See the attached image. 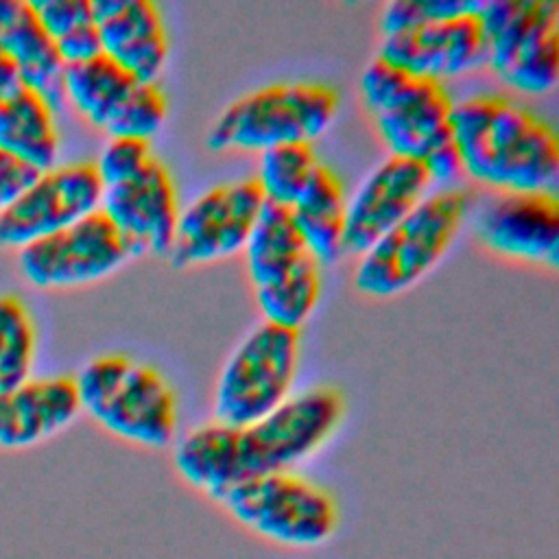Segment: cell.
Instances as JSON below:
<instances>
[{"mask_svg": "<svg viewBox=\"0 0 559 559\" xmlns=\"http://www.w3.org/2000/svg\"><path fill=\"white\" fill-rule=\"evenodd\" d=\"M242 251L264 321L299 330L321 297V264L306 249L288 210L264 201Z\"/></svg>", "mask_w": 559, "mask_h": 559, "instance_id": "obj_6", "label": "cell"}, {"mask_svg": "<svg viewBox=\"0 0 559 559\" xmlns=\"http://www.w3.org/2000/svg\"><path fill=\"white\" fill-rule=\"evenodd\" d=\"M472 197L465 188L428 192L397 225L380 236L354 269V286L369 297H393L417 284L456 238Z\"/></svg>", "mask_w": 559, "mask_h": 559, "instance_id": "obj_4", "label": "cell"}, {"mask_svg": "<svg viewBox=\"0 0 559 559\" xmlns=\"http://www.w3.org/2000/svg\"><path fill=\"white\" fill-rule=\"evenodd\" d=\"M100 55L142 83H157L168 59V33L151 0H92Z\"/></svg>", "mask_w": 559, "mask_h": 559, "instance_id": "obj_19", "label": "cell"}, {"mask_svg": "<svg viewBox=\"0 0 559 559\" xmlns=\"http://www.w3.org/2000/svg\"><path fill=\"white\" fill-rule=\"evenodd\" d=\"M0 52L9 59L22 85L37 92L55 111L66 105V63L31 0H0Z\"/></svg>", "mask_w": 559, "mask_h": 559, "instance_id": "obj_21", "label": "cell"}, {"mask_svg": "<svg viewBox=\"0 0 559 559\" xmlns=\"http://www.w3.org/2000/svg\"><path fill=\"white\" fill-rule=\"evenodd\" d=\"M343 415L345 397L336 386H312L253 424L210 419L192 428L177 441L173 463L188 485L218 502L242 480L290 472L312 456L336 432Z\"/></svg>", "mask_w": 559, "mask_h": 559, "instance_id": "obj_1", "label": "cell"}, {"mask_svg": "<svg viewBox=\"0 0 559 559\" xmlns=\"http://www.w3.org/2000/svg\"><path fill=\"white\" fill-rule=\"evenodd\" d=\"M39 170L0 151V214L17 199Z\"/></svg>", "mask_w": 559, "mask_h": 559, "instance_id": "obj_29", "label": "cell"}, {"mask_svg": "<svg viewBox=\"0 0 559 559\" xmlns=\"http://www.w3.org/2000/svg\"><path fill=\"white\" fill-rule=\"evenodd\" d=\"M347 194L334 170L319 164L306 188L288 207L293 225L319 264L336 262L343 253Z\"/></svg>", "mask_w": 559, "mask_h": 559, "instance_id": "obj_23", "label": "cell"}, {"mask_svg": "<svg viewBox=\"0 0 559 559\" xmlns=\"http://www.w3.org/2000/svg\"><path fill=\"white\" fill-rule=\"evenodd\" d=\"M480 0H395L380 13L382 35L474 11Z\"/></svg>", "mask_w": 559, "mask_h": 559, "instance_id": "obj_27", "label": "cell"}, {"mask_svg": "<svg viewBox=\"0 0 559 559\" xmlns=\"http://www.w3.org/2000/svg\"><path fill=\"white\" fill-rule=\"evenodd\" d=\"M103 183L90 159L39 170L0 214V249H22L100 207Z\"/></svg>", "mask_w": 559, "mask_h": 559, "instance_id": "obj_13", "label": "cell"}, {"mask_svg": "<svg viewBox=\"0 0 559 559\" xmlns=\"http://www.w3.org/2000/svg\"><path fill=\"white\" fill-rule=\"evenodd\" d=\"M421 164H424V168H426V173L430 177V183H437L439 188L454 186V179L459 175H463L461 159H459L454 142L443 144L441 148L430 153Z\"/></svg>", "mask_w": 559, "mask_h": 559, "instance_id": "obj_30", "label": "cell"}, {"mask_svg": "<svg viewBox=\"0 0 559 559\" xmlns=\"http://www.w3.org/2000/svg\"><path fill=\"white\" fill-rule=\"evenodd\" d=\"M98 210L118 231L129 258L168 253L179 218V203L173 175L159 157L153 155L129 179L103 188Z\"/></svg>", "mask_w": 559, "mask_h": 559, "instance_id": "obj_15", "label": "cell"}, {"mask_svg": "<svg viewBox=\"0 0 559 559\" xmlns=\"http://www.w3.org/2000/svg\"><path fill=\"white\" fill-rule=\"evenodd\" d=\"M31 4L66 66L100 55L92 0H31Z\"/></svg>", "mask_w": 559, "mask_h": 559, "instance_id": "obj_24", "label": "cell"}, {"mask_svg": "<svg viewBox=\"0 0 559 559\" xmlns=\"http://www.w3.org/2000/svg\"><path fill=\"white\" fill-rule=\"evenodd\" d=\"M153 157L151 142L138 138H107L98 157L94 159V168L103 188L120 183L135 175L144 164Z\"/></svg>", "mask_w": 559, "mask_h": 559, "instance_id": "obj_28", "label": "cell"}, {"mask_svg": "<svg viewBox=\"0 0 559 559\" xmlns=\"http://www.w3.org/2000/svg\"><path fill=\"white\" fill-rule=\"evenodd\" d=\"M15 83H20L17 74H15L13 66L9 63V59L0 52V90H7L11 85H15Z\"/></svg>", "mask_w": 559, "mask_h": 559, "instance_id": "obj_31", "label": "cell"}, {"mask_svg": "<svg viewBox=\"0 0 559 559\" xmlns=\"http://www.w3.org/2000/svg\"><path fill=\"white\" fill-rule=\"evenodd\" d=\"M55 109L31 87L15 83L0 90V151L35 170L59 159V129Z\"/></svg>", "mask_w": 559, "mask_h": 559, "instance_id": "obj_22", "label": "cell"}, {"mask_svg": "<svg viewBox=\"0 0 559 559\" xmlns=\"http://www.w3.org/2000/svg\"><path fill=\"white\" fill-rule=\"evenodd\" d=\"M478 7L461 15L382 35L378 57L411 76L437 83L476 70L485 66Z\"/></svg>", "mask_w": 559, "mask_h": 559, "instance_id": "obj_16", "label": "cell"}, {"mask_svg": "<svg viewBox=\"0 0 559 559\" xmlns=\"http://www.w3.org/2000/svg\"><path fill=\"white\" fill-rule=\"evenodd\" d=\"M63 103L109 138L146 142L168 114V100L157 83L133 79L103 55L66 66Z\"/></svg>", "mask_w": 559, "mask_h": 559, "instance_id": "obj_11", "label": "cell"}, {"mask_svg": "<svg viewBox=\"0 0 559 559\" xmlns=\"http://www.w3.org/2000/svg\"><path fill=\"white\" fill-rule=\"evenodd\" d=\"M81 413L118 439L166 448L177 432V397L151 365L124 354L92 358L74 376Z\"/></svg>", "mask_w": 559, "mask_h": 559, "instance_id": "obj_3", "label": "cell"}, {"mask_svg": "<svg viewBox=\"0 0 559 559\" xmlns=\"http://www.w3.org/2000/svg\"><path fill=\"white\" fill-rule=\"evenodd\" d=\"M365 107L389 155L424 162L452 142V98L443 83L417 79L376 57L360 76Z\"/></svg>", "mask_w": 559, "mask_h": 559, "instance_id": "obj_9", "label": "cell"}, {"mask_svg": "<svg viewBox=\"0 0 559 559\" xmlns=\"http://www.w3.org/2000/svg\"><path fill=\"white\" fill-rule=\"evenodd\" d=\"M127 260L129 253L118 231L100 210L17 249L20 273L35 288L92 284L118 271Z\"/></svg>", "mask_w": 559, "mask_h": 559, "instance_id": "obj_14", "label": "cell"}, {"mask_svg": "<svg viewBox=\"0 0 559 559\" xmlns=\"http://www.w3.org/2000/svg\"><path fill=\"white\" fill-rule=\"evenodd\" d=\"M430 186L421 162L386 155L347 199L343 253L362 255L428 194Z\"/></svg>", "mask_w": 559, "mask_h": 559, "instance_id": "obj_17", "label": "cell"}, {"mask_svg": "<svg viewBox=\"0 0 559 559\" xmlns=\"http://www.w3.org/2000/svg\"><path fill=\"white\" fill-rule=\"evenodd\" d=\"M37 328L28 306L13 293L0 295V395L33 378Z\"/></svg>", "mask_w": 559, "mask_h": 559, "instance_id": "obj_25", "label": "cell"}, {"mask_svg": "<svg viewBox=\"0 0 559 559\" xmlns=\"http://www.w3.org/2000/svg\"><path fill=\"white\" fill-rule=\"evenodd\" d=\"M218 502L240 526L286 548L323 546L338 528L334 496L295 472H273L242 480L225 491Z\"/></svg>", "mask_w": 559, "mask_h": 559, "instance_id": "obj_7", "label": "cell"}, {"mask_svg": "<svg viewBox=\"0 0 559 559\" xmlns=\"http://www.w3.org/2000/svg\"><path fill=\"white\" fill-rule=\"evenodd\" d=\"M338 111V92L325 83L290 81L251 90L231 100L207 131L214 151H266L312 144Z\"/></svg>", "mask_w": 559, "mask_h": 559, "instance_id": "obj_5", "label": "cell"}, {"mask_svg": "<svg viewBox=\"0 0 559 559\" xmlns=\"http://www.w3.org/2000/svg\"><path fill=\"white\" fill-rule=\"evenodd\" d=\"M485 66L522 94H546L559 79V4L555 0H480Z\"/></svg>", "mask_w": 559, "mask_h": 559, "instance_id": "obj_8", "label": "cell"}, {"mask_svg": "<svg viewBox=\"0 0 559 559\" xmlns=\"http://www.w3.org/2000/svg\"><path fill=\"white\" fill-rule=\"evenodd\" d=\"M476 236L502 255L557 266L559 201L550 192H500L476 214Z\"/></svg>", "mask_w": 559, "mask_h": 559, "instance_id": "obj_18", "label": "cell"}, {"mask_svg": "<svg viewBox=\"0 0 559 559\" xmlns=\"http://www.w3.org/2000/svg\"><path fill=\"white\" fill-rule=\"evenodd\" d=\"M81 413L74 378H28L0 395V450H26L61 430Z\"/></svg>", "mask_w": 559, "mask_h": 559, "instance_id": "obj_20", "label": "cell"}, {"mask_svg": "<svg viewBox=\"0 0 559 559\" xmlns=\"http://www.w3.org/2000/svg\"><path fill=\"white\" fill-rule=\"evenodd\" d=\"M450 127L463 175L502 192L557 194V133L524 105L502 94H472L452 103Z\"/></svg>", "mask_w": 559, "mask_h": 559, "instance_id": "obj_2", "label": "cell"}, {"mask_svg": "<svg viewBox=\"0 0 559 559\" xmlns=\"http://www.w3.org/2000/svg\"><path fill=\"white\" fill-rule=\"evenodd\" d=\"M319 164L312 144H280L260 153L253 179L266 203L288 210Z\"/></svg>", "mask_w": 559, "mask_h": 559, "instance_id": "obj_26", "label": "cell"}, {"mask_svg": "<svg viewBox=\"0 0 559 559\" xmlns=\"http://www.w3.org/2000/svg\"><path fill=\"white\" fill-rule=\"evenodd\" d=\"M262 205L264 197L253 177L207 188L179 210L166 253L170 266L188 269L242 251Z\"/></svg>", "mask_w": 559, "mask_h": 559, "instance_id": "obj_12", "label": "cell"}, {"mask_svg": "<svg viewBox=\"0 0 559 559\" xmlns=\"http://www.w3.org/2000/svg\"><path fill=\"white\" fill-rule=\"evenodd\" d=\"M299 330L258 323L225 360L214 386V421L247 426L273 413L293 393Z\"/></svg>", "mask_w": 559, "mask_h": 559, "instance_id": "obj_10", "label": "cell"}]
</instances>
